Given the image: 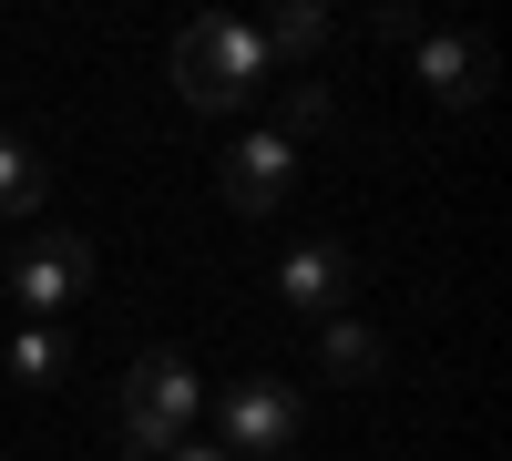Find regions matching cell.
I'll return each mask as SVG.
<instances>
[{"mask_svg":"<svg viewBox=\"0 0 512 461\" xmlns=\"http://www.w3.org/2000/svg\"><path fill=\"white\" fill-rule=\"evenodd\" d=\"M277 134L297 144V134H328V93H318V82H297V93H287V123H277Z\"/></svg>","mask_w":512,"mask_h":461,"instance_id":"7c38bea8","label":"cell"},{"mask_svg":"<svg viewBox=\"0 0 512 461\" xmlns=\"http://www.w3.org/2000/svg\"><path fill=\"white\" fill-rule=\"evenodd\" d=\"M318 359H328V380H369L379 369V339L359 318H318Z\"/></svg>","mask_w":512,"mask_h":461,"instance_id":"30bf717a","label":"cell"},{"mask_svg":"<svg viewBox=\"0 0 512 461\" xmlns=\"http://www.w3.org/2000/svg\"><path fill=\"white\" fill-rule=\"evenodd\" d=\"M277 82V62H267V41H256L246 21H185L175 31V93L195 103V113H246L256 93Z\"/></svg>","mask_w":512,"mask_h":461,"instance_id":"6da1fadb","label":"cell"},{"mask_svg":"<svg viewBox=\"0 0 512 461\" xmlns=\"http://www.w3.org/2000/svg\"><path fill=\"white\" fill-rule=\"evenodd\" d=\"M195 410H205V380H195V369H185L175 349H144L134 369H123V410H113V441L134 451V461H164V451H185Z\"/></svg>","mask_w":512,"mask_h":461,"instance_id":"7a4b0ae2","label":"cell"},{"mask_svg":"<svg viewBox=\"0 0 512 461\" xmlns=\"http://www.w3.org/2000/svg\"><path fill=\"white\" fill-rule=\"evenodd\" d=\"M216 431H226V461H277V451L297 441V400H287L277 380H236V390L216 400Z\"/></svg>","mask_w":512,"mask_h":461,"instance_id":"277c9868","label":"cell"},{"mask_svg":"<svg viewBox=\"0 0 512 461\" xmlns=\"http://www.w3.org/2000/svg\"><path fill=\"white\" fill-rule=\"evenodd\" d=\"M226 205L236 216H267V205H287V185H297V144L287 134H246L236 154H226Z\"/></svg>","mask_w":512,"mask_h":461,"instance_id":"8992f818","label":"cell"},{"mask_svg":"<svg viewBox=\"0 0 512 461\" xmlns=\"http://www.w3.org/2000/svg\"><path fill=\"white\" fill-rule=\"evenodd\" d=\"M256 41H267V62H308L318 41H328V11H318V0H287V11L256 31Z\"/></svg>","mask_w":512,"mask_h":461,"instance_id":"9c48e42d","label":"cell"},{"mask_svg":"<svg viewBox=\"0 0 512 461\" xmlns=\"http://www.w3.org/2000/svg\"><path fill=\"white\" fill-rule=\"evenodd\" d=\"M41 185H52V164L0 134V216H41Z\"/></svg>","mask_w":512,"mask_h":461,"instance_id":"ba28073f","label":"cell"},{"mask_svg":"<svg viewBox=\"0 0 512 461\" xmlns=\"http://www.w3.org/2000/svg\"><path fill=\"white\" fill-rule=\"evenodd\" d=\"M277 298L297 318H349V246H338V236L287 246V257H277Z\"/></svg>","mask_w":512,"mask_h":461,"instance_id":"5b68a950","label":"cell"},{"mask_svg":"<svg viewBox=\"0 0 512 461\" xmlns=\"http://www.w3.org/2000/svg\"><path fill=\"white\" fill-rule=\"evenodd\" d=\"M62 359H72V339H62V328H41V318H31L21 339H11V380H21V390H52V380H62Z\"/></svg>","mask_w":512,"mask_h":461,"instance_id":"8fae6325","label":"cell"},{"mask_svg":"<svg viewBox=\"0 0 512 461\" xmlns=\"http://www.w3.org/2000/svg\"><path fill=\"white\" fill-rule=\"evenodd\" d=\"M164 461H226V451L216 441H185V451H164Z\"/></svg>","mask_w":512,"mask_h":461,"instance_id":"4fadbf2b","label":"cell"},{"mask_svg":"<svg viewBox=\"0 0 512 461\" xmlns=\"http://www.w3.org/2000/svg\"><path fill=\"white\" fill-rule=\"evenodd\" d=\"M11 298L52 328L62 308H82L93 298V236H72V226H52V236H31V246H11Z\"/></svg>","mask_w":512,"mask_h":461,"instance_id":"3957f363","label":"cell"},{"mask_svg":"<svg viewBox=\"0 0 512 461\" xmlns=\"http://www.w3.org/2000/svg\"><path fill=\"white\" fill-rule=\"evenodd\" d=\"M420 82H431L441 103H482L492 93V41H472V31H420Z\"/></svg>","mask_w":512,"mask_h":461,"instance_id":"52a82bcc","label":"cell"}]
</instances>
